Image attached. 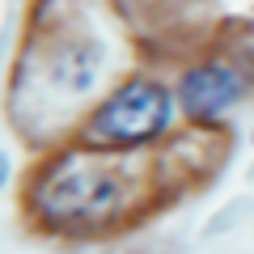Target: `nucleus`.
<instances>
[{
  "label": "nucleus",
  "instance_id": "f257e3e1",
  "mask_svg": "<svg viewBox=\"0 0 254 254\" xmlns=\"http://www.w3.org/2000/svg\"><path fill=\"white\" fill-rule=\"evenodd\" d=\"M30 203L51 225H102L123 208V174L106 157L68 153L34 178Z\"/></svg>",
  "mask_w": 254,
  "mask_h": 254
},
{
  "label": "nucleus",
  "instance_id": "f03ea898",
  "mask_svg": "<svg viewBox=\"0 0 254 254\" xmlns=\"http://www.w3.org/2000/svg\"><path fill=\"white\" fill-rule=\"evenodd\" d=\"M174 119V93L161 81H123L106 102L98 106V115L89 119V140L106 148H136L157 140Z\"/></svg>",
  "mask_w": 254,
  "mask_h": 254
},
{
  "label": "nucleus",
  "instance_id": "7ed1b4c3",
  "mask_svg": "<svg viewBox=\"0 0 254 254\" xmlns=\"http://www.w3.org/2000/svg\"><path fill=\"white\" fill-rule=\"evenodd\" d=\"M242 98H246V76L225 60L195 64V68L178 81V106L187 110L190 119H220Z\"/></svg>",
  "mask_w": 254,
  "mask_h": 254
},
{
  "label": "nucleus",
  "instance_id": "20e7f679",
  "mask_svg": "<svg viewBox=\"0 0 254 254\" xmlns=\"http://www.w3.org/2000/svg\"><path fill=\"white\" fill-rule=\"evenodd\" d=\"M102 47L85 34H64L60 43L47 51V81L60 93H85L98 85L102 76Z\"/></svg>",
  "mask_w": 254,
  "mask_h": 254
},
{
  "label": "nucleus",
  "instance_id": "39448f33",
  "mask_svg": "<svg viewBox=\"0 0 254 254\" xmlns=\"http://www.w3.org/2000/svg\"><path fill=\"white\" fill-rule=\"evenodd\" d=\"M4 182H9V157H4V148H0V190H4Z\"/></svg>",
  "mask_w": 254,
  "mask_h": 254
}]
</instances>
